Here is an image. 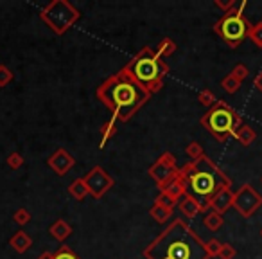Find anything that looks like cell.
Here are the masks:
<instances>
[{
  "mask_svg": "<svg viewBox=\"0 0 262 259\" xmlns=\"http://www.w3.org/2000/svg\"><path fill=\"white\" fill-rule=\"evenodd\" d=\"M97 97L112 112L117 123H127L147 101L151 94L137 83L124 69L108 76L97 87Z\"/></svg>",
  "mask_w": 262,
  "mask_h": 259,
  "instance_id": "6da1fadb",
  "label": "cell"
},
{
  "mask_svg": "<svg viewBox=\"0 0 262 259\" xmlns=\"http://www.w3.org/2000/svg\"><path fill=\"white\" fill-rule=\"evenodd\" d=\"M146 259H210L205 241L182 218H176L144 248Z\"/></svg>",
  "mask_w": 262,
  "mask_h": 259,
  "instance_id": "7a4b0ae2",
  "label": "cell"
},
{
  "mask_svg": "<svg viewBox=\"0 0 262 259\" xmlns=\"http://www.w3.org/2000/svg\"><path fill=\"white\" fill-rule=\"evenodd\" d=\"M180 171L185 178V196L198 202L201 212L208 211V204L219 191L232 187L230 176L207 155L198 161H189L183 168H180Z\"/></svg>",
  "mask_w": 262,
  "mask_h": 259,
  "instance_id": "3957f363",
  "label": "cell"
},
{
  "mask_svg": "<svg viewBox=\"0 0 262 259\" xmlns=\"http://www.w3.org/2000/svg\"><path fill=\"white\" fill-rule=\"evenodd\" d=\"M137 83L146 88L151 95L157 94L164 87V81L169 74V65L160 59L151 47H144L137 52L126 65L122 67Z\"/></svg>",
  "mask_w": 262,
  "mask_h": 259,
  "instance_id": "277c9868",
  "label": "cell"
},
{
  "mask_svg": "<svg viewBox=\"0 0 262 259\" xmlns=\"http://www.w3.org/2000/svg\"><path fill=\"white\" fill-rule=\"evenodd\" d=\"M200 123L215 141L225 143L230 137H233L235 130L243 124V119L235 112V108H232L223 99L221 101L217 99V103L201 115Z\"/></svg>",
  "mask_w": 262,
  "mask_h": 259,
  "instance_id": "5b68a950",
  "label": "cell"
},
{
  "mask_svg": "<svg viewBox=\"0 0 262 259\" xmlns=\"http://www.w3.org/2000/svg\"><path fill=\"white\" fill-rule=\"evenodd\" d=\"M251 26H253V24L250 22V18L233 8V9H230V11L223 13L221 18L214 24V33L217 34L230 49H237L248 38Z\"/></svg>",
  "mask_w": 262,
  "mask_h": 259,
  "instance_id": "8992f818",
  "label": "cell"
},
{
  "mask_svg": "<svg viewBox=\"0 0 262 259\" xmlns=\"http://www.w3.org/2000/svg\"><path fill=\"white\" fill-rule=\"evenodd\" d=\"M79 16H81L79 9L74 8L69 0H52L45 8H41L40 11V18L58 36L65 34L79 20Z\"/></svg>",
  "mask_w": 262,
  "mask_h": 259,
  "instance_id": "52a82bcc",
  "label": "cell"
},
{
  "mask_svg": "<svg viewBox=\"0 0 262 259\" xmlns=\"http://www.w3.org/2000/svg\"><path fill=\"white\" fill-rule=\"evenodd\" d=\"M178 171H180V168H178V164H176V157L171 151H164V153L155 161V164L149 166V169H147L149 176L155 180V184H157L158 191H164L165 187L169 186V182L178 175Z\"/></svg>",
  "mask_w": 262,
  "mask_h": 259,
  "instance_id": "ba28073f",
  "label": "cell"
},
{
  "mask_svg": "<svg viewBox=\"0 0 262 259\" xmlns=\"http://www.w3.org/2000/svg\"><path fill=\"white\" fill-rule=\"evenodd\" d=\"M262 205V196L253 189V186L244 184L239 189L233 193V204L232 207L239 212V216L243 218H250L255 212L260 209Z\"/></svg>",
  "mask_w": 262,
  "mask_h": 259,
  "instance_id": "9c48e42d",
  "label": "cell"
},
{
  "mask_svg": "<svg viewBox=\"0 0 262 259\" xmlns=\"http://www.w3.org/2000/svg\"><path fill=\"white\" fill-rule=\"evenodd\" d=\"M83 180L88 187V193H90L95 200L104 196V194L113 187V184H115V180H113L101 166H94V168L83 176Z\"/></svg>",
  "mask_w": 262,
  "mask_h": 259,
  "instance_id": "30bf717a",
  "label": "cell"
},
{
  "mask_svg": "<svg viewBox=\"0 0 262 259\" xmlns=\"http://www.w3.org/2000/svg\"><path fill=\"white\" fill-rule=\"evenodd\" d=\"M47 164H49V168L56 173V175L63 176V175H67L74 166H76V158H74L67 150L59 148V150H56L54 153L49 157Z\"/></svg>",
  "mask_w": 262,
  "mask_h": 259,
  "instance_id": "8fae6325",
  "label": "cell"
},
{
  "mask_svg": "<svg viewBox=\"0 0 262 259\" xmlns=\"http://www.w3.org/2000/svg\"><path fill=\"white\" fill-rule=\"evenodd\" d=\"M232 204H233V191H232V187H226V189L219 191V193L212 198L210 204H208V211H215V212H219V214H225V212L232 207Z\"/></svg>",
  "mask_w": 262,
  "mask_h": 259,
  "instance_id": "7c38bea8",
  "label": "cell"
},
{
  "mask_svg": "<svg viewBox=\"0 0 262 259\" xmlns=\"http://www.w3.org/2000/svg\"><path fill=\"white\" fill-rule=\"evenodd\" d=\"M160 193H167L169 196L172 198V200L180 202L183 196H185L187 193V187H185V178H183L182 171H178V175L174 176V178L169 182V186L165 187L164 191H160Z\"/></svg>",
  "mask_w": 262,
  "mask_h": 259,
  "instance_id": "4fadbf2b",
  "label": "cell"
},
{
  "mask_svg": "<svg viewBox=\"0 0 262 259\" xmlns=\"http://www.w3.org/2000/svg\"><path fill=\"white\" fill-rule=\"evenodd\" d=\"M233 139H235L241 146H250V144H253L255 139H257V133H255V130L250 124H241L235 130V133H233Z\"/></svg>",
  "mask_w": 262,
  "mask_h": 259,
  "instance_id": "5bb4252c",
  "label": "cell"
},
{
  "mask_svg": "<svg viewBox=\"0 0 262 259\" xmlns=\"http://www.w3.org/2000/svg\"><path fill=\"white\" fill-rule=\"evenodd\" d=\"M9 245L13 247V250H16L18 254H24V252H27L31 248V245H33V240H31V236L27 232H24V230H18L16 234H13V237L9 240Z\"/></svg>",
  "mask_w": 262,
  "mask_h": 259,
  "instance_id": "9a60e30c",
  "label": "cell"
},
{
  "mask_svg": "<svg viewBox=\"0 0 262 259\" xmlns=\"http://www.w3.org/2000/svg\"><path fill=\"white\" fill-rule=\"evenodd\" d=\"M49 232H51V236L54 237V240L65 241L67 237L72 234V227H70V223H67L65 220H56L51 225V229H49Z\"/></svg>",
  "mask_w": 262,
  "mask_h": 259,
  "instance_id": "2e32d148",
  "label": "cell"
},
{
  "mask_svg": "<svg viewBox=\"0 0 262 259\" xmlns=\"http://www.w3.org/2000/svg\"><path fill=\"white\" fill-rule=\"evenodd\" d=\"M178 209L185 218H196L201 212V207L198 205V202H194L192 198H189V196H183L182 200L178 202Z\"/></svg>",
  "mask_w": 262,
  "mask_h": 259,
  "instance_id": "e0dca14e",
  "label": "cell"
},
{
  "mask_svg": "<svg viewBox=\"0 0 262 259\" xmlns=\"http://www.w3.org/2000/svg\"><path fill=\"white\" fill-rule=\"evenodd\" d=\"M117 132H119V123H117L113 117H110V119L101 126V144H99V146L104 148L106 143H108L113 135H117Z\"/></svg>",
  "mask_w": 262,
  "mask_h": 259,
  "instance_id": "ac0fdd59",
  "label": "cell"
},
{
  "mask_svg": "<svg viewBox=\"0 0 262 259\" xmlns=\"http://www.w3.org/2000/svg\"><path fill=\"white\" fill-rule=\"evenodd\" d=\"M176 49H178V45H176L171 38H164V40H160V44H158L157 49H153V51H155V54H157L158 58L164 59V58H169V56L174 54Z\"/></svg>",
  "mask_w": 262,
  "mask_h": 259,
  "instance_id": "d6986e66",
  "label": "cell"
},
{
  "mask_svg": "<svg viewBox=\"0 0 262 259\" xmlns=\"http://www.w3.org/2000/svg\"><path fill=\"white\" fill-rule=\"evenodd\" d=\"M203 223L208 230L215 232V230H219L223 225H225V218H223V214H219V212H215V211H207L205 212Z\"/></svg>",
  "mask_w": 262,
  "mask_h": 259,
  "instance_id": "ffe728a7",
  "label": "cell"
},
{
  "mask_svg": "<svg viewBox=\"0 0 262 259\" xmlns=\"http://www.w3.org/2000/svg\"><path fill=\"white\" fill-rule=\"evenodd\" d=\"M69 193H70V196L76 198L77 202L84 200V198L90 194V193H88V187H86V184H84L83 178H76V180H74V182L69 186Z\"/></svg>",
  "mask_w": 262,
  "mask_h": 259,
  "instance_id": "44dd1931",
  "label": "cell"
},
{
  "mask_svg": "<svg viewBox=\"0 0 262 259\" xmlns=\"http://www.w3.org/2000/svg\"><path fill=\"white\" fill-rule=\"evenodd\" d=\"M149 214L155 218V222L165 223L172 216V211H171V209L162 207V205H158V204H153V205H151V209H149Z\"/></svg>",
  "mask_w": 262,
  "mask_h": 259,
  "instance_id": "7402d4cb",
  "label": "cell"
},
{
  "mask_svg": "<svg viewBox=\"0 0 262 259\" xmlns=\"http://www.w3.org/2000/svg\"><path fill=\"white\" fill-rule=\"evenodd\" d=\"M198 101H200L201 106H205V108H212V106L217 103V97H215V94L212 90H208V88H203V90L198 94Z\"/></svg>",
  "mask_w": 262,
  "mask_h": 259,
  "instance_id": "603a6c76",
  "label": "cell"
},
{
  "mask_svg": "<svg viewBox=\"0 0 262 259\" xmlns=\"http://www.w3.org/2000/svg\"><path fill=\"white\" fill-rule=\"evenodd\" d=\"M185 153H187V157H189L190 161H198V158L203 157L205 151H203V146H201L200 143H196V141H192V143L187 144Z\"/></svg>",
  "mask_w": 262,
  "mask_h": 259,
  "instance_id": "cb8c5ba5",
  "label": "cell"
},
{
  "mask_svg": "<svg viewBox=\"0 0 262 259\" xmlns=\"http://www.w3.org/2000/svg\"><path fill=\"white\" fill-rule=\"evenodd\" d=\"M241 85H243V83H241V81H237L232 74H228V76H225L221 79V87L225 88L228 94H235V92L241 88Z\"/></svg>",
  "mask_w": 262,
  "mask_h": 259,
  "instance_id": "d4e9b609",
  "label": "cell"
},
{
  "mask_svg": "<svg viewBox=\"0 0 262 259\" xmlns=\"http://www.w3.org/2000/svg\"><path fill=\"white\" fill-rule=\"evenodd\" d=\"M248 38H250V40L253 42L258 49H262V22H257V24H253V26H251Z\"/></svg>",
  "mask_w": 262,
  "mask_h": 259,
  "instance_id": "484cf974",
  "label": "cell"
},
{
  "mask_svg": "<svg viewBox=\"0 0 262 259\" xmlns=\"http://www.w3.org/2000/svg\"><path fill=\"white\" fill-rule=\"evenodd\" d=\"M54 259H81V257L69 247V245H61V247L56 250Z\"/></svg>",
  "mask_w": 262,
  "mask_h": 259,
  "instance_id": "4316f807",
  "label": "cell"
},
{
  "mask_svg": "<svg viewBox=\"0 0 262 259\" xmlns=\"http://www.w3.org/2000/svg\"><path fill=\"white\" fill-rule=\"evenodd\" d=\"M221 241H217V240H208V241H205V250H207V255L208 257H217L219 255V250H221Z\"/></svg>",
  "mask_w": 262,
  "mask_h": 259,
  "instance_id": "83f0119b",
  "label": "cell"
},
{
  "mask_svg": "<svg viewBox=\"0 0 262 259\" xmlns=\"http://www.w3.org/2000/svg\"><path fill=\"white\" fill-rule=\"evenodd\" d=\"M155 204H158V205H162V207L171 209V211H174V207H176V205H178V202L172 200V198L169 196L167 193H158V196H157V200H155Z\"/></svg>",
  "mask_w": 262,
  "mask_h": 259,
  "instance_id": "f1b7e54d",
  "label": "cell"
},
{
  "mask_svg": "<svg viewBox=\"0 0 262 259\" xmlns=\"http://www.w3.org/2000/svg\"><path fill=\"white\" fill-rule=\"evenodd\" d=\"M230 74H232V76L235 77L237 81H241V83H243V81L246 79L248 76H250V70H248L246 65H243V63H237V65L233 67L232 72H230Z\"/></svg>",
  "mask_w": 262,
  "mask_h": 259,
  "instance_id": "f546056e",
  "label": "cell"
},
{
  "mask_svg": "<svg viewBox=\"0 0 262 259\" xmlns=\"http://www.w3.org/2000/svg\"><path fill=\"white\" fill-rule=\"evenodd\" d=\"M235 255H237V250H235V247H233V245L223 243L217 257H221V259H235Z\"/></svg>",
  "mask_w": 262,
  "mask_h": 259,
  "instance_id": "4dcf8cb0",
  "label": "cell"
},
{
  "mask_svg": "<svg viewBox=\"0 0 262 259\" xmlns=\"http://www.w3.org/2000/svg\"><path fill=\"white\" fill-rule=\"evenodd\" d=\"M6 162H8V166L11 169H20L24 166V157L20 153H16V151H13V153H9V157L6 158Z\"/></svg>",
  "mask_w": 262,
  "mask_h": 259,
  "instance_id": "1f68e13d",
  "label": "cell"
},
{
  "mask_svg": "<svg viewBox=\"0 0 262 259\" xmlns=\"http://www.w3.org/2000/svg\"><path fill=\"white\" fill-rule=\"evenodd\" d=\"M13 220H15V223H18V225H27V223L31 222V212L27 211V209H18V211L13 214Z\"/></svg>",
  "mask_w": 262,
  "mask_h": 259,
  "instance_id": "d6a6232c",
  "label": "cell"
},
{
  "mask_svg": "<svg viewBox=\"0 0 262 259\" xmlns=\"http://www.w3.org/2000/svg\"><path fill=\"white\" fill-rule=\"evenodd\" d=\"M13 81V72L6 65H0V88L8 87Z\"/></svg>",
  "mask_w": 262,
  "mask_h": 259,
  "instance_id": "836d02e7",
  "label": "cell"
},
{
  "mask_svg": "<svg viewBox=\"0 0 262 259\" xmlns=\"http://www.w3.org/2000/svg\"><path fill=\"white\" fill-rule=\"evenodd\" d=\"M215 4V8H219L223 13H226V11H230V9H233L235 8V0H215L214 2Z\"/></svg>",
  "mask_w": 262,
  "mask_h": 259,
  "instance_id": "e575fe53",
  "label": "cell"
},
{
  "mask_svg": "<svg viewBox=\"0 0 262 259\" xmlns=\"http://www.w3.org/2000/svg\"><path fill=\"white\" fill-rule=\"evenodd\" d=\"M253 87L257 88V90H260V92H262V72H258L257 76H255V79H253Z\"/></svg>",
  "mask_w": 262,
  "mask_h": 259,
  "instance_id": "d590c367",
  "label": "cell"
},
{
  "mask_svg": "<svg viewBox=\"0 0 262 259\" xmlns=\"http://www.w3.org/2000/svg\"><path fill=\"white\" fill-rule=\"evenodd\" d=\"M36 259H54V254H52V252H43V254H40V255H38V257Z\"/></svg>",
  "mask_w": 262,
  "mask_h": 259,
  "instance_id": "8d00e7d4",
  "label": "cell"
},
{
  "mask_svg": "<svg viewBox=\"0 0 262 259\" xmlns=\"http://www.w3.org/2000/svg\"><path fill=\"white\" fill-rule=\"evenodd\" d=\"M260 237H262V229H260Z\"/></svg>",
  "mask_w": 262,
  "mask_h": 259,
  "instance_id": "74e56055",
  "label": "cell"
}]
</instances>
